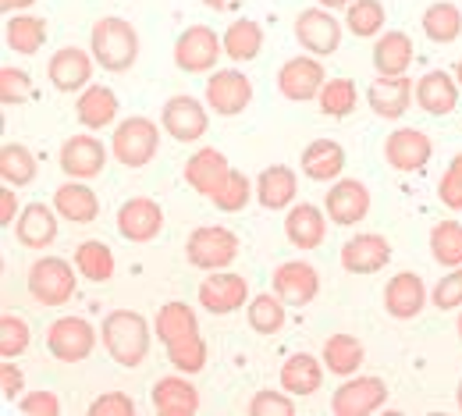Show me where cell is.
<instances>
[{
    "label": "cell",
    "mask_w": 462,
    "mask_h": 416,
    "mask_svg": "<svg viewBox=\"0 0 462 416\" xmlns=\"http://www.w3.org/2000/svg\"><path fill=\"white\" fill-rule=\"evenodd\" d=\"M157 342L164 346L168 363L181 374H199L210 359L207 349V338L199 335V320H196V310L185 306V302H164L161 313H157Z\"/></svg>",
    "instance_id": "cell-1"
},
{
    "label": "cell",
    "mask_w": 462,
    "mask_h": 416,
    "mask_svg": "<svg viewBox=\"0 0 462 416\" xmlns=\"http://www.w3.org/2000/svg\"><path fill=\"white\" fill-rule=\"evenodd\" d=\"M100 342L107 349V356L135 370L143 366L150 356V346H153V331H150V320L135 310H111L100 324Z\"/></svg>",
    "instance_id": "cell-2"
},
{
    "label": "cell",
    "mask_w": 462,
    "mask_h": 416,
    "mask_svg": "<svg viewBox=\"0 0 462 416\" xmlns=\"http://www.w3.org/2000/svg\"><path fill=\"white\" fill-rule=\"evenodd\" d=\"M89 51H93V58L104 71L121 75L139 60V32H135L132 22L107 14L89 29Z\"/></svg>",
    "instance_id": "cell-3"
},
{
    "label": "cell",
    "mask_w": 462,
    "mask_h": 416,
    "mask_svg": "<svg viewBox=\"0 0 462 416\" xmlns=\"http://www.w3.org/2000/svg\"><path fill=\"white\" fill-rule=\"evenodd\" d=\"M111 153H115L117 164L128 168V171L146 168L161 153V128H157V121L143 118V115L117 121L115 135H111Z\"/></svg>",
    "instance_id": "cell-4"
},
{
    "label": "cell",
    "mask_w": 462,
    "mask_h": 416,
    "mask_svg": "<svg viewBox=\"0 0 462 416\" xmlns=\"http://www.w3.org/2000/svg\"><path fill=\"white\" fill-rule=\"evenodd\" d=\"M79 267H71L64 256H40L32 267H29V296L36 299L40 306H64L71 302L75 289H79Z\"/></svg>",
    "instance_id": "cell-5"
},
{
    "label": "cell",
    "mask_w": 462,
    "mask_h": 416,
    "mask_svg": "<svg viewBox=\"0 0 462 416\" xmlns=\"http://www.w3.org/2000/svg\"><path fill=\"white\" fill-rule=\"evenodd\" d=\"M242 242L225 225H203L185 242V260L199 271H225L238 260Z\"/></svg>",
    "instance_id": "cell-6"
},
{
    "label": "cell",
    "mask_w": 462,
    "mask_h": 416,
    "mask_svg": "<svg viewBox=\"0 0 462 416\" xmlns=\"http://www.w3.org/2000/svg\"><path fill=\"white\" fill-rule=\"evenodd\" d=\"M221 54H225V40L210 25H189L174 40V64L185 75H210V71H217Z\"/></svg>",
    "instance_id": "cell-7"
},
{
    "label": "cell",
    "mask_w": 462,
    "mask_h": 416,
    "mask_svg": "<svg viewBox=\"0 0 462 416\" xmlns=\"http://www.w3.org/2000/svg\"><path fill=\"white\" fill-rule=\"evenodd\" d=\"M388 402V384L384 377L374 374H352L346 377L335 395H331V413L335 416H370Z\"/></svg>",
    "instance_id": "cell-8"
},
{
    "label": "cell",
    "mask_w": 462,
    "mask_h": 416,
    "mask_svg": "<svg viewBox=\"0 0 462 416\" xmlns=\"http://www.w3.org/2000/svg\"><path fill=\"white\" fill-rule=\"evenodd\" d=\"M342 22L328 11V7H306L295 14V40L302 51H310L313 58H331L342 47Z\"/></svg>",
    "instance_id": "cell-9"
},
{
    "label": "cell",
    "mask_w": 462,
    "mask_h": 416,
    "mask_svg": "<svg viewBox=\"0 0 462 416\" xmlns=\"http://www.w3.org/2000/svg\"><path fill=\"white\" fill-rule=\"evenodd\" d=\"M97 328L86 317H58L47 328V349L60 363H86L97 349Z\"/></svg>",
    "instance_id": "cell-10"
},
{
    "label": "cell",
    "mask_w": 462,
    "mask_h": 416,
    "mask_svg": "<svg viewBox=\"0 0 462 416\" xmlns=\"http://www.w3.org/2000/svg\"><path fill=\"white\" fill-rule=\"evenodd\" d=\"M324 82H328V71H324L320 58H313V54L289 58L282 64V71H278V89H282V97L291 100V104L317 100L320 89H324Z\"/></svg>",
    "instance_id": "cell-11"
},
{
    "label": "cell",
    "mask_w": 462,
    "mask_h": 416,
    "mask_svg": "<svg viewBox=\"0 0 462 416\" xmlns=\"http://www.w3.org/2000/svg\"><path fill=\"white\" fill-rule=\"evenodd\" d=\"M117 232L125 242L146 245L164 232V207L150 196H132L117 207Z\"/></svg>",
    "instance_id": "cell-12"
},
{
    "label": "cell",
    "mask_w": 462,
    "mask_h": 416,
    "mask_svg": "<svg viewBox=\"0 0 462 416\" xmlns=\"http://www.w3.org/2000/svg\"><path fill=\"white\" fill-rule=\"evenodd\" d=\"M253 104V82L238 68L210 71L207 79V107L221 118H235Z\"/></svg>",
    "instance_id": "cell-13"
},
{
    "label": "cell",
    "mask_w": 462,
    "mask_h": 416,
    "mask_svg": "<svg viewBox=\"0 0 462 416\" xmlns=\"http://www.w3.org/2000/svg\"><path fill=\"white\" fill-rule=\"evenodd\" d=\"M434 157V143L423 128H412V125H402L395 128L388 139H384V161L402 171V175H412V171H423Z\"/></svg>",
    "instance_id": "cell-14"
},
{
    "label": "cell",
    "mask_w": 462,
    "mask_h": 416,
    "mask_svg": "<svg viewBox=\"0 0 462 416\" xmlns=\"http://www.w3.org/2000/svg\"><path fill=\"white\" fill-rule=\"evenodd\" d=\"M249 282L235 271H210V278H203L199 285V306L214 317H228L235 310L249 306Z\"/></svg>",
    "instance_id": "cell-15"
},
{
    "label": "cell",
    "mask_w": 462,
    "mask_h": 416,
    "mask_svg": "<svg viewBox=\"0 0 462 416\" xmlns=\"http://www.w3.org/2000/svg\"><path fill=\"white\" fill-rule=\"evenodd\" d=\"M60 171L68 175V179H97V175H104V168H107V146L97 139V135H68L64 143H60Z\"/></svg>",
    "instance_id": "cell-16"
},
{
    "label": "cell",
    "mask_w": 462,
    "mask_h": 416,
    "mask_svg": "<svg viewBox=\"0 0 462 416\" xmlns=\"http://www.w3.org/2000/svg\"><path fill=\"white\" fill-rule=\"evenodd\" d=\"M161 128L178 143H199L210 128V115L196 97H171L161 111Z\"/></svg>",
    "instance_id": "cell-17"
},
{
    "label": "cell",
    "mask_w": 462,
    "mask_h": 416,
    "mask_svg": "<svg viewBox=\"0 0 462 416\" xmlns=\"http://www.w3.org/2000/svg\"><path fill=\"white\" fill-rule=\"evenodd\" d=\"M324 210L338 228H352L370 214V189L356 179H338L324 196Z\"/></svg>",
    "instance_id": "cell-18"
},
{
    "label": "cell",
    "mask_w": 462,
    "mask_h": 416,
    "mask_svg": "<svg viewBox=\"0 0 462 416\" xmlns=\"http://www.w3.org/2000/svg\"><path fill=\"white\" fill-rule=\"evenodd\" d=\"M93 64H97L93 54L79 47H60L47 64V79L58 93H82L86 86H93Z\"/></svg>",
    "instance_id": "cell-19"
},
{
    "label": "cell",
    "mask_w": 462,
    "mask_h": 416,
    "mask_svg": "<svg viewBox=\"0 0 462 416\" xmlns=\"http://www.w3.org/2000/svg\"><path fill=\"white\" fill-rule=\"evenodd\" d=\"M271 285H274V292L285 299L289 306H310L317 299V292H320V274L306 260H285V263H278Z\"/></svg>",
    "instance_id": "cell-20"
},
{
    "label": "cell",
    "mask_w": 462,
    "mask_h": 416,
    "mask_svg": "<svg viewBox=\"0 0 462 416\" xmlns=\"http://www.w3.org/2000/svg\"><path fill=\"white\" fill-rule=\"evenodd\" d=\"M459 89L462 86L456 82V75H448L445 68H434L416 82V104L430 118H448L459 107Z\"/></svg>",
    "instance_id": "cell-21"
},
{
    "label": "cell",
    "mask_w": 462,
    "mask_h": 416,
    "mask_svg": "<svg viewBox=\"0 0 462 416\" xmlns=\"http://www.w3.org/2000/svg\"><path fill=\"white\" fill-rule=\"evenodd\" d=\"M392 260V242L377 232H359L342 245V267L348 274H377Z\"/></svg>",
    "instance_id": "cell-22"
},
{
    "label": "cell",
    "mask_w": 462,
    "mask_h": 416,
    "mask_svg": "<svg viewBox=\"0 0 462 416\" xmlns=\"http://www.w3.org/2000/svg\"><path fill=\"white\" fill-rule=\"evenodd\" d=\"M228 175H231L228 157H225L221 150H214V146H203V150H196V153L185 161V181H189L199 196H207V199H214V196L225 189Z\"/></svg>",
    "instance_id": "cell-23"
},
{
    "label": "cell",
    "mask_w": 462,
    "mask_h": 416,
    "mask_svg": "<svg viewBox=\"0 0 462 416\" xmlns=\"http://www.w3.org/2000/svg\"><path fill=\"white\" fill-rule=\"evenodd\" d=\"M328 210L317 203H291L285 214V238L295 249H320L328 238Z\"/></svg>",
    "instance_id": "cell-24"
},
{
    "label": "cell",
    "mask_w": 462,
    "mask_h": 416,
    "mask_svg": "<svg viewBox=\"0 0 462 416\" xmlns=\"http://www.w3.org/2000/svg\"><path fill=\"white\" fill-rule=\"evenodd\" d=\"M427 306V285L420 274L412 271H399L388 285H384V313L395 320H412L420 317Z\"/></svg>",
    "instance_id": "cell-25"
},
{
    "label": "cell",
    "mask_w": 462,
    "mask_h": 416,
    "mask_svg": "<svg viewBox=\"0 0 462 416\" xmlns=\"http://www.w3.org/2000/svg\"><path fill=\"white\" fill-rule=\"evenodd\" d=\"M409 100H412V79H405V75H377L374 86L366 89L370 111L384 121L402 118L409 111Z\"/></svg>",
    "instance_id": "cell-26"
},
{
    "label": "cell",
    "mask_w": 462,
    "mask_h": 416,
    "mask_svg": "<svg viewBox=\"0 0 462 416\" xmlns=\"http://www.w3.org/2000/svg\"><path fill=\"white\" fill-rule=\"evenodd\" d=\"M153 410L161 416H192L199 413V388L189 381V374H171L153 384Z\"/></svg>",
    "instance_id": "cell-27"
},
{
    "label": "cell",
    "mask_w": 462,
    "mask_h": 416,
    "mask_svg": "<svg viewBox=\"0 0 462 416\" xmlns=\"http://www.w3.org/2000/svg\"><path fill=\"white\" fill-rule=\"evenodd\" d=\"M58 210L47 207V203H29L22 207L18 221H14V238L25 245V249H51L54 238H58Z\"/></svg>",
    "instance_id": "cell-28"
},
{
    "label": "cell",
    "mask_w": 462,
    "mask_h": 416,
    "mask_svg": "<svg viewBox=\"0 0 462 416\" xmlns=\"http://www.w3.org/2000/svg\"><path fill=\"white\" fill-rule=\"evenodd\" d=\"M302 175L313 181H338L346 171V146L338 139H313L299 157Z\"/></svg>",
    "instance_id": "cell-29"
},
{
    "label": "cell",
    "mask_w": 462,
    "mask_h": 416,
    "mask_svg": "<svg viewBox=\"0 0 462 416\" xmlns=\"http://www.w3.org/2000/svg\"><path fill=\"white\" fill-rule=\"evenodd\" d=\"M54 210L71 225H93L100 217V196L82 179H71L54 192Z\"/></svg>",
    "instance_id": "cell-30"
},
{
    "label": "cell",
    "mask_w": 462,
    "mask_h": 416,
    "mask_svg": "<svg viewBox=\"0 0 462 416\" xmlns=\"http://www.w3.org/2000/svg\"><path fill=\"white\" fill-rule=\"evenodd\" d=\"M117 111H121V104H117V93L111 86H86L79 93V104H75V118L89 132H100V128L115 125Z\"/></svg>",
    "instance_id": "cell-31"
},
{
    "label": "cell",
    "mask_w": 462,
    "mask_h": 416,
    "mask_svg": "<svg viewBox=\"0 0 462 416\" xmlns=\"http://www.w3.org/2000/svg\"><path fill=\"white\" fill-rule=\"evenodd\" d=\"M299 196V179L289 164H271L256 179V199L263 210H289Z\"/></svg>",
    "instance_id": "cell-32"
},
{
    "label": "cell",
    "mask_w": 462,
    "mask_h": 416,
    "mask_svg": "<svg viewBox=\"0 0 462 416\" xmlns=\"http://www.w3.org/2000/svg\"><path fill=\"white\" fill-rule=\"evenodd\" d=\"M324 384V359L310 353H295L282 366V388L289 395H317Z\"/></svg>",
    "instance_id": "cell-33"
},
{
    "label": "cell",
    "mask_w": 462,
    "mask_h": 416,
    "mask_svg": "<svg viewBox=\"0 0 462 416\" xmlns=\"http://www.w3.org/2000/svg\"><path fill=\"white\" fill-rule=\"evenodd\" d=\"M412 40L405 36L402 29H392V32H381L377 43H374V68L377 75H405L409 64H412Z\"/></svg>",
    "instance_id": "cell-34"
},
{
    "label": "cell",
    "mask_w": 462,
    "mask_h": 416,
    "mask_svg": "<svg viewBox=\"0 0 462 416\" xmlns=\"http://www.w3.org/2000/svg\"><path fill=\"white\" fill-rule=\"evenodd\" d=\"M420 22H423V36H427L430 43L448 47V43H456L462 36V11H459V4H452V0L430 4Z\"/></svg>",
    "instance_id": "cell-35"
},
{
    "label": "cell",
    "mask_w": 462,
    "mask_h": 416,
    "mask_svg": "<svg viewBox=\"0 0 462 416\" xmlns=\"http://www.w3.org/2000/svg\"><path fill=\"white\" fill-rule=\"evenodd\" d=\"M75 267H79V274H82L86 282H93V285H107V282L115 278V253H111L107 242H100V238H86V242L75 249Z\"/></svg>",
    "instance_id": "cell-36"
},
{
    "label": "cell",
    "mask_w": 462,
    "mask_h": 416,
    "mask_svg": "<svg viewBox=\"0 0 462 416\" xmlns=\"http://www.w3.org/2000/svg\"><path fill=\"white\" fill-rule=\"evenodd\" d=\"M221 40H225V54H228L235 64L256 60L260 51H263V25L253 22V18H238V22H231L228 32H225Z\"/></svg>",
    "instance_id": "cell-37"
},
{
    "label": "cell",
    "mask_w": 462,
    "mask_h": 416,
    "mask_svg": "<svg viewBox=\"0 0 462 416\" xmlns=\"http://www.w3.org/2000/svg\"><path fill=\"white\" fill-rule=\"evenodd\" d=\"M320 359H324V366H328L331 374H338V377H352V374L363 366V342H359L356 335L338 331V335H331V338L324 342Z\"/></svg>",
    "instance_id": "cell-38"
},
{
    "label": "cell",
    "mask_w": 462,
    "mask_h": 416,
    "mask_svg": "<svg viewBox=\"0 0 462 416\" xmlns=\"http://www.w3.org/2000/svg\"><path fill=\"white\" fill-rule=\"evenodd\" d=\"M47 43V18L40 14H14L7 22V47L22 58H32Z\"/></svg>",
    "instance_id": "cell-39"
},
{
    "label": "cell",
    "mask_w": 462,
    "mask_h": 416,
    "mask_svg": "<svg viewBox=\"0 0 462 416\" xmlns=\"http://www.w3.org/2000/svg\"><path fill=\"white\" fill-rule=\"evenodd\" d=\"M285 299L278 296V292H260V296L249 299V306H245V320H249V328L256 331V335H278L282 328H285Z\"/></svg>",
    "instance_id": "cell-40"
},
{
    "label": "cell",
    "mask_w": 462,
    "mask_h": 416,
    "mask_svg": "<svg viewBox=\"0 0 462 416\" xmlns=\"http://www.w3.org/2000/svg\"><path fill=\"white\" fill-rule=\"evenodd\" d=\"M36 175H40L36 153L29 146H22V143H4V150H0V179L7 185H14V189H22V185H32Z\"/></svg>",
    "instance_id": "cell-41"
},
{
    "label": "cell",
    "mask_w": 462,
    "mask_h": 416,
    "mask_svg": "<svg viewBox=\"0 0 462 416\" xmlns=\"http://www.w3.org/2000/svg\"><path fill=\"white\" fill-rule=\"evenodd\" d=\"M388 11L381 0H352L346 7V29L359 40H377L384 32Z\"/></svg>",
    "instance_id": "cell-42"
},
{
    "label": "cell",
    "mask_w": 462,
    "mask_h": 416,
    "mask_svg": "<svg viewBox=\"0 0 462 416\" xmlns=\"http://www.w3.org/2000/svg\"><path fill=\"white\" fill-rule=\"evenodd\" d=\"M430 256L441 267H462V221H438L430 228Z\"/></svg>",
    "instance_id": "cell-43"
},
{
    "label": "cell",
    "mask_w": 462,
    "mask_h": 416,
    "mask_svg": "<svg viewBox=\"0 0 462 416\" xmlns=\"http://www.w3.org/2000/svg\"><path fill=\"white\" fill-rule=\"evenodd\" d=\"M317 104H320V115H328V118H348L359 104V89L352 79H328Z\"/></svg>",
    "instance_id": "cell-44"
},
{
    "label": "cell",
    "mask_w": 462,
    "mask_h": 416,
    "mask_svg": "<svg viewBox=\"0 0 462 416\" xmlns=\"http://www.w3.org/2000/svg\"><path fill=\"white\" fill-rule=\"evenodd\" d=\"M32 342V328L25 317L18 313H4L0 317V356L4 359H18Z\"/></svg>",
    "instance_id": "cell-45"
},
{
    "label": "cell",
    "mask_w": 462,
    "mask_h": 416,
    "mask_svg": "<svg viewBox=\"0 0 462 416\" xmlns=\"http://www.w3.org/2000/svg\"><path fill=\"white\" fill-rule=\"evenodd\" d=\"M253 196H256V185L245 179L242 171H235V168H231L225 189H221L210 203H214L221 214H238V210H245V207H249V199H253Z\"/></svg>",
    "instance_id": "cell-46"
},
{
    "label": "cell",
    "mask_w": 462,
    "mask_h": 416,
    "mask_svg": "<svg viewBox=\"0 0 462 416\" xmlns=\"http://www.w3.org/2000/svg\"><path fill=\"white\" fill-rule=\"evenodd\" d=\"M32 97V79H29V71H22V68H0V104L4 107H18V104H25Z\"/></svg>",
    "instance_id": "cell-47"
},
{
    "label": "cell",
    "mask_w": 462,
    "mask_h": 416,
    "mask_svg": "<svg viewBox=\"0 0 462 416\" xmlns=\"http://www.w3.org/2000/svg\"><path fill=\"white\" fill-rule=\"evenodd\" d=\"M249 413L253 416H291L295 413V395L260 388V392L253 395V402H249Z\"/></svg>",
    "instance_id": "cell-48"
},
{
    "label": "cell",
    "mask_w": 462,
    "mask_h": 416,
    "mask_svg": "<svg viewBox=\"0 0 462 416\" xmlns=\"http://www.w3.org/2000/svg\"><path fill=\"white\" fill-rule=\"evenodd\" d=\"M438 199L448 210H462V153L452 157V164L445 168V175L438 181Z\"/></svg>",
    "instance_id": "cell-49"
},
{
    "label": "cell",
    "mask_w": 462,
    "mask_h": 416,
    "mask_svg": "<svg viewBox=\"0 0 462 416\" xmlns=\"http://www.w3.org/2000/svg\"><path fill=\"white\" fill-rule=\"evenodd\" d=\"M430 299H434L438 310H459L462 306V267H452V271L434 285Z\"/></svg>",
    "instance_id": "cell-50"
},
{
    "label": "cell",
    "mask_w": 462,
    "mask_h": 416,
    "mask_svg": "<svg viewBox=\"0 0 462 416\" xmlns=\"http://www.w3.org/2000/svg\"><path fill=\"white\" fill-rule=\"evenodd\" d=\"M18 413H25V416H60L58 392H47V388H40V392H25V395L18 399Z\"/></svg>",
    "instance_id": "cell-51"
},
{
    "label": "cell",
    "mask_w": 462,
    "mask_h": 416,
    "mask_svg": "<svg viewBox=\"0 0 462 416\" xmlns=\"http://www.w3.org/2000/svg\"><path fill=\"white\" fill-rule=\"evenodd\" d=\"M135 413V399L125 392H104L100 399L89 402V416H132Z\"/></svg>",
    "instance_id": "cell-52"
},
{
    "label": "cell",
    "mask_w": 462,
    "mask_h": 416,
    "mask_svg": "<svg viewBox=\"0 0 462 416\" xmlns=\"http://www.w3.org/2000/svg\"><path fill=\"white\" fill-rule=\"evenodd\" d=\"M0 392H4L7 402H14V399L25 395V377H22V370H18L14 359H4L0 363Z\"/></svg>",
    "instance_id": "cell-53"
},
{
    "label": "cell",
    "mask_w": 462,
    "mask_h": 416,
    "mask_svg": "<svg viewBox=\"0 0 462 416\" xmlns=\"http://www.w3.org/2000/svg\"><path fill=\"white\" fill-rule=\"evenodd\" d=\"M18 214H22V210H18V192H14V185L4 181V185H0V225L11 228V225L18 221Z\"/></svg>",
    "instance_id": "cell-54"
},
{
    "label": "cell",
    "mask_w": 462,
    "mask_h": 416,
    "mask_svg": "<svg viewBox=\"0 0 462 416\" xmlns=\"http://www.w3.org/2000/svg\"><path fill=\"white\" fill-rule=\"evenodd\" d=\"M36 0H0V11L4 14H11V11H25V7H32Z\"/></svg>",
    "instance_id": "cell-55"
},
{
    "label": "cell",
    "mask_w": 462,
    "mask_h": 416,
    "mask_svg": "<svg viewBox=\"0 0 462 416\" xmlns=\"http://www.w3.org/2000/svg\"><path fill=\"white\" fill-rule=\"evenodd\" d=\"M210 11H231V7H238L242 0H203Z\"/></svg>",
    "instance_id": "cell-56"
},
{
    "label": "cell",
    "mask_w": 462,
    "mask_h": 416,
    "mask_svg": "<svg viewBox=\"0 0 462 416\" xmlns=\"http://www.w3.org/2000/svg\"><path fill=\"white\" fill-rule=\"evenodd\" d=\"M320 7H328V11H338V7H348L352 0H317Z\"/></svg>",
    "instance_id": "cell-57"
},
{
    "label": "cell",
    "mask_w": 462,
    "mask_h": 416,
    "mask_svg": "<svg viewBox=\"0 0 462 416\" xmlns=\"http://www.w3.org/2000/svg\"><path fill=\"white\" fill-rule=\"evenodd\" d=\"M452 75H456V82L462 86V58H459V64H456V71H452Z\"/></svg>",
    "instance_id": "cell-58"
},
{
    "label": "cell",
    "mask_w": 462,
    "mask_h": 416,
    "mask_svg": "<svg viewBox=\"0 0 462 416\" xmlns=\"http://www.w3.org/2000/svg\"><path fill=\"white\" fill-rule=\"evenodd\" d=\"M456 402H459V410H462V381H459V388H456Z\"/></svg>",
    "instance_id": "cell-59"
},
{
    "label": "cell",
    "mask_w": 462,
    "mask_h": 416,
    "mask_svg": "<svg viewBox=\"0 0 462 416\" xmlns=\"http://www.w3.org/2000/svg\"><path fill=\"white\" fill-rule=\"evenodd\" d=\"M459 338H462V313H459Z\"/></svg>",
    "instance_id": "cell-60"
}]
</instances>
